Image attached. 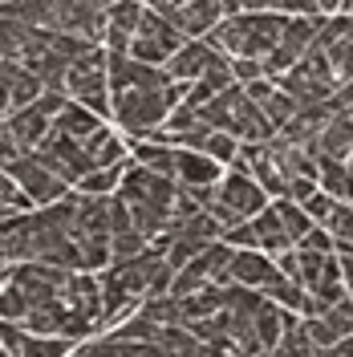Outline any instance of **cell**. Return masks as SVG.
<instances>
[{
	"label": "cell",
	"instance_id": "1",
	"mask_svg": "<svg viewBox=\"0 0 353 357\" xmlns=\"http://www.w3.org/2000/svg\"><path fill=\"white\" fill-rule=\"evenodd\" d=\"M288 17H280L276 8H252V4H240L236 13H227L203 41L211 45L223 57H243V61H264L272 57V49L285 37Z\"/></svg>",
	"mask_w": 353,
	"mask_h": 357
},
{
	"label": "cell",
	"instance_id": "2",
	"mask_svg": "<svg viewBox=\"0 0 353 357\" xmlns=\"http://www.w3.org/2000/svg\"><path fill=\"white\" fill-rule=\"evenodd\" d=\"M175 195H179V187L171 178L151 175V171H142V167L130 162V167L122 171V183H118V195H114V199H122V207L130 211L134 231H138L147 244H155V240H167L171 211H175Z\"/></svg>",
	"mask_w": 353,
	"mask_h": 357
},
{
	"label": "cell",
	"instance_id": "3",
	"mask_svg": "<svg viewBox=\"0 0 353 357\" xmlns=\"http://www.w3.org/2000/svg\"><path fill=\"white\" fill-rule=\"evenodd\" d=\"M199 122L207 126V130H220L227 138H236V142H272L276 130L268 126V118L256 106H252V98L243 93V86H232L216 93L203 110H199Z\"/></svg>",
	"mask_w": 353,
	"mask_h": 357
},
{
	"label": "cell",
	"instance_id": "4",
	"mask_svg": "<svg viewBox=\"0 0 353 357\" xmlns=\"http://www.w3.org/2000/svg\"><path fill=\"white\" fill-rule=\"evenodd\" d=\"M66 98L98 114L102 122L110 118V77H106V49H89L86 57H77L66 73Z\"/></svg>",
	"mask_w": 353,
	"mask_h": 357
},
{
	"label": "cell",
	"instance_id": "5",
	"mask_svg": "<svg viewBox=\"0 0 353 357\" xmlns=\"http://www.w3.org/2000/svg\"><path fill=\"white\" fill-rule=\"evenodd\" d=\"M163 21L175 29L183 41H203L216 24L236 13L240 4H216V0H187V4H175V0H163V4H151Z\"/></svg>",
	"mask_w": 353,
	"mask_h": 357
},
{
	"label": "cell",
	"instance_id": "6",
	"mask_svg": "<svg viewBox=\"0 0 353 357\" xmlns=\"http://www.w3.org/2000/svg\"><path fill=\"white\" fill-rule=\"evenodd\" d=\"M313 45L325 53L333 86L341 89L345 82H353V4H341V13L317 29V41Z\"/></svg>",
	"mask_w": 353,
	"mask_h": 357
},
{
	"label": "cell",
	"instance_id": "7",
	"mask_svg": "<svg viewBox=\"0 0 353 357\" xmlns=\"http://www.w3.org/2000/svg\"><path fill=\"white\" fill-rule=\"evenodd\" d=\"M183 37H179L171 24L158 17L151 4H142V21H138V37H134V45H130V53L126 57H134V61H142V66H155V69H163L171 57H175L179 49H183Z\"/></svg>",
	"mask_w": 353,
	"mask_h": 357
},
{
	"label": "cell",
	"instance_id": "8",
	"mask_svg": "<svg viewBox=\"0 0 353 357\" xmlns=\"http://www.w3.org/2000/svg\"><path fill=\"white\" fill-rule=\"evenodd\" d=\"M227 264H232V248L223 244H211L203 248L191 264H183L175 272V280H171V296L183 301V296H191V292L207 289V284H227Z\"/></svg>",
	"mask_w": 353,
	"mask_h": 357
},
{
	"label": "cell",
	"instance_id": "9",
	"mask_svg": "<svg viewBox=\"0 0 353 357\" xmlns=\"http://www.w3.org/2000/svg\"><path fill=\"white\" fill-rule=\"evenodd\" d=\"M33 158L41 162L45 171H53L66 187H77V183L93 171L86 146H82V142H73V138H66V134H57V130H49V138L33 151Z\"/></svg>",
	"mask_w": 353,
	"mask_h": 357
},
{
	"label": "cell",
	"instance_id": "10",
	"mask_svg": "<svg viewBox=\"0 0 353 357\" xmlns=\"http://www.w3.org/2000/svg\"><path fill=\"white\" fill-rule=\"evenodd\" d=\"M4 175L17 183V191H21L24 199H29V207H33V211H41V207H53V203H61L69 191H73V187H66V183L53 175V171H45V167H41V162H37L33 155H24L21 162H13Z\"/></svg>",
	"mask_w": 353,
	"mask_h": 357
},
{
	"label": "cell",
	"instance_id": "11",
	"mask_svg": "<svg viewBox=\"0 0 353 357\" xmlns=\"http://www.w3.org/2000/svg\"><path fill=\"white\" fill-rule=\"evenodd\" d=\"M216 195H220V203H223V207H227V211H232L240 223L256 220L268 203H272L264 191H260V183H256L252 175H240V171H223L220 187H216Z\"/></svg>",
	"mask_w": 353,
	"mask_h": 357
},
{
	"label": "cell",
	"instance_id": "12",
	"mask_svg": "<svg viewBox=\"0 0 353 357\" xmlns=\"http://www.w3.org/2000/svg\"><path fill=\"white\" fill-rule=\"evenodd\" d=\"M301 321H305V333H309V341L321 349V354H325V349H333L337 341L353 337V301H341V305L317 312V317H301Z\"/></svg>",
	"mask_w": 353,
	"mask_h": 357
},
{
	"label": "cell",
	"instance_id": "13",
	"mask_svg": "<svg viewBox=\"0 0 353 357\" xmlns=\"http://www.w3.org/2000/svg\"><path fill=\"white\" fill-rule=\"evenodd\" d=\"M61 305L86 321H98V329H102V284L93 272H69L61 284Z\"/></svg>",
	"mask_w": 353,
	"mask_h": 357
},
{
	"label": "cell",
	"instance_id": "14",
	"mask_svg": "<svg viewBox=\"0 0 353 357\" xmlns=\"http://www.w3.org/2000/svg\"><path fill=\"white\" fill-rule=\"evenodd\" d=\"M138 21H142V4H106V37H102V49L114 53V57H126L134 37H138Z\"/></svg>",
	"mask_w": 353,
	"mask_h": 357
},
{
	"label": "cell",
	"instance_id": "15",
	"mask_svg": "<svg viewBox=\"0 0 353 357\" xmlns=\"http://www.w3.org/2000/svg\"><path fill=\"white\" fill-rule=\"evenodd\" d=\"M309 155L317 158V162H350V155H353V118L333 114L329 122L321 126V134L313 138Z\"/></svg>",
	"mask_w": 353,
	"mask_h": 357
},
{
	"label": "cell",
	"instance_id": "16",
	"mask_svg": "<svg viewBox=\"0 0 353 357\" xmlns=\"http://www.w3.org/2000/svg\"><path fill=\"white\" fill-rule=\"evenodd\" d=\"M0 345L8 349V357H69V341L57 337H33L21 325H0Z\"/></svg>",
	"mask_w": 353,
	"mask_h": 357
},
{
	"label": "cell",
	"instance_id": "17",
	"mask_svg": "<svg viewBox=\"0 0 353 357\" xmlns=\"http://www.w3.org/2000/svg\"><path fill=\"white\" fill-rule=\"evenodd\" d=\"M82 146H86L93 171H126V167H130V142L114 130V126H102V130L93 134L89 142H82Z\"/></svg>",
	"mask_w": 353,
	"mask_h": 357
},
{
	"label": "cell",
	"instance_id": "18",
	"mask_svg": "<svg viewBox=\"0 0 353 357\" xmlns=\"http://www.w3.org/2000/svg\"><path fill=\"white\" fill-rule=\"evenodd\" d=\"M223 167L195 151H175V187L179 191H199V187H220Z\"/></svg>",
	"mask_w": 353,
	"mask_h": 357
},
{
	"label": "cell",
	"instance_id": "19",
	"mask_svg": "<svg viewBox=\"0 0 353 357\" xmlns=\"http://www.w3.org/2000/svg\"><path fill=\"white\" fill-rule=\"evenodd\" d=\"M227 301H232V284H207V289L191 292V296H183L179 301V317H183V329H191L199 321H211V317H220L227 309Z\"/></svg>",
	"mask_w": 353,
	"mask_h": 357
},
{
	"label": "cell",
	"instance_id": "20",
	"mask_svg": "<svg viewBox=\"0 0 353 357\" xmlns=\"http://www.w3.org/2000/svg\"><path fill=\"white\" fill-rule=\"evenodd\" d=\"M248 227H252V240H256V252H260V256L276 260V256L292 252V240H288V231H285V220L276 215L272 203H268L256 220H248Z\"/></svg>",
	"mask_w": 353,
	"mask_h": 357
},
{
	"label": "cell",
	"instance_id": "21",
	"mask_svg": "<svg viewBox=\"0 0 353 357\" xmlns=\"http://www.w3.org/2000/svg\"><path fill=\"white\" fill-rule=\"evenodd\" d=\"M211 57H216V49L207 41H187L163 69H167V77L179 82V86H195L199 77H203V69L211 66Z\"/></svg>",
	"mask_w": 353,
	"mask_h": 357
},
{
	"label": "cell",
	"instance_id": "22",
	"mask_svg": "<svg viewBox=\"0 0 353 357\" xmlns=\"http://www.w3.org/2000/svg\"><path fill=\"white\" fill-rule=\"evenodd\" d=\"M102 126H106V122H102L98 114H89L86 106H77V102H66V106H61V114L53 118V130L66 134V138H73V142H89V138L102 130Z\"/></svg>",
	"mask_w": 353,
	"mask_h": 357
},
{
	"label": "cell",
	"instance_id": "23",
	"mask_svg": "<svg viewBox=\"0 0 353 357\" xmlns=\"http://www.w3.org/2000/svg\"><path fill=\"white\" fill-rule=\"evenodd\" d=\"M272 357H321V349L309 341L305 321H301L296 312H288V317H285V333H280V341H276Z\"/></svg>",
	"mask_w": 353,
	"mask_h": 357
},
{
	"label": "cell",
	"instance_id": "24",
	"mask_svg": "<svg viewBox=\"0 0 353 357\" xmlns=\"http://www.w3.org/2000/svg\"><path fill=\"white\" fill-rule=\"evenodd\" d=\"M118 183H122V171H89L73 191L86 199H110V195H118Z\"/></svg>",
	"mask_w": 353,
	"mask_h": 357
},
{
	"label": "cell",
	"instance_id": "25",
	"mask_svg": "<svg viewBox=\"0 0 353 357\" xmlns=\"http://www.w3.org/2000/svg\"><path fill=\"white\" fill-rule=\"evenodd\" d=\"M272 207H276V215L285 220V231H288V240H292V248L301 244L305 236L313 231V220L296 207V203H288V199H272Z\"/></svg>",
	"mask_w": 353,
	"mask_h": 357
},
{
	"label": "cell",
	"instance_id": "26",
	"mask_svg": "<svg viewBox=\"0 0 353 357\" xmlns=\"http://www.w3.org/2000/svg\"><path fill=\"white\" fill-rule=\"evenodd\" d=\"M155 345H158V349H163L167 357H199V349H203L195 337L183 329V325H175V329H163Z\"/></svg>",
	"mask_w": 353,
	"mask_h": 357
},
{
	"label": "cell",
	"instance_id": "27",
	"mask_svg": "<svg viewBox=\"0 0 353 357\" xmlns=\"http://www.w3.org/2000/svg\"><path fill=\"white\" fill-rule=\"evenodd\" d=\"M321 227L333 236V248H337V244L353 248V207H345V203H333L329 220L321 223Z\"/></svg>",
	"mask_w": 353,
	"mask_h": 357
},
{
	"label": "cell",
	"instance_id": "28",
	"mask_svg": "<svg viewBox=\"0 0 353 357\" xmlns=\"http://www.w3.org/2000/svg\"><path fill=\"white\" fill-rule=\"evenodd\" d=\"M199 155H207L211 162H220L223 171H227V167L236 162V155H240V142H236V138H227V134H220V130H211Z\"/></svg>",
	"mask_w": 353,
	"mask_h": 357
},
{
	"label": "cell",
	"instance_id": "29",
	"mask_svg": "<svg viewBox=\"0 0 353 357\" xmlns=\"http://www.w3.org/2000/svg\"><path fill=\"white\" fill-rule=\"evenodd\" d=\"M24 211H33L29 199L17 191V183L0 171V220H8V215H24Z\"/></svg>",
	"mask_w": 353,
	"mask_h": 357
},
{
	"label": "cell",
	"instance_id": "30",
	"mask_svg": "<svg viewBox=\"0 0 353 357\" xmlns=\"http://www.w3.org/2000/svg\"><path fill=\"white\" fill-rule=\"evenodd\" d=\"M69 357H114V341L106 333H98V337H89V341H77L69 349Z\"/></svg>",
	"mask_w": 353,
	"mask_h": 357
},
{
	"label": "cell",
	"instance_id": "31",
	"mask_svg": "<svg viewBox=\"0 0 353 357\" xmlns=\"http://www.w3.org/2000/svg\"><path fill=\"white\" fill-rule=\"evenodd\" d=\"M114 341V337H110ZM114 357H167L158 345H151V341H142V345H130V341H114Z\"/></svg>",
	"mask_w": 353,
	"mask_h": 357
},
{
	"label": "cell",
	"instance_id": "32",
	"mask_svg": "<svg viewBox=\"0 0 353 357\" xmlns=\"http://www.w3.org/2000/svg\"><path fill=\"white\" fill-rule=\"evenodd\" d=\"M296 248H301V252H325V256H329V252H333V236L325 231V227H313Z\"/></svg>",
	"mask_w": 353,
	"mask_h": 357
},
{
	"label": "cell",
	"instance_id": "33",
	"mask_svg": "<svg viewBox=\"0 0 353 357\" xmlns=\"http://www.w3.org/2000/svg\"><path fill=\"white\" fill-rule=\"evenodd\" d=\"M8 118H13V98H8V86L0 82V126H4Z\"/></svg>",
	"mask_w": 353,
	"mask_h": 357
},
{
	"label": "cell",
	"instance_id": "34",
	"mask_svg": "<svg viewBox=\"0 0 353 357\" xmlns=\"http://www.w3.org/2000/svg\"><path fill=\"white\" fill-rule=\"evenodd\" d=\"M321 357H353V337H345V341H337L333 349H325Z\"/></svg>",
	"mask_w": 353,
	"mask_h": 357
},
{
	"label": "cell",
	"instance_id": "35",
	"mask_svg": "<svg viewBox=\"0 0 353 357\" xmlns=\"http://www.w3.org/2000/svg\"><path fill=\"white\" fill-rule=\"evenodd\" d=\"M8 280H13V264H0V292L8 289Z\"/></svg>",
	"mask_w": 353,
	"mask_h": 357
}]
</instances>
